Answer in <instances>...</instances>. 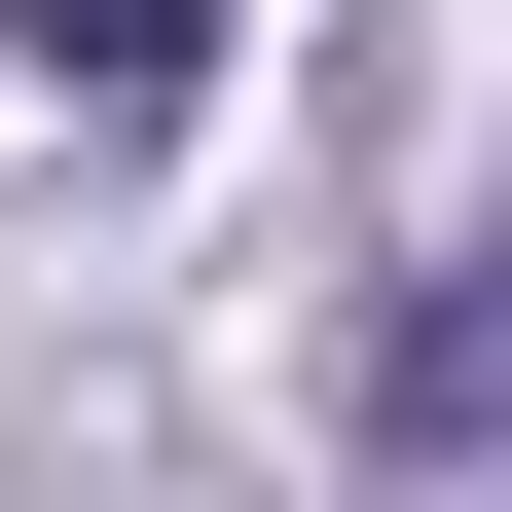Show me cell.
<instances>
[{
  "label": "cell",
  "instance_id": "6da1fadb",
  "mask_svg": "<svg viewBox=\"0 0 512 512\" xmlns=\"http://www.w3.org/2000/svg\"><path fill=\"white\" fill-rule=\"evenodd\" d=\"M366 439L403 476H512V183H476V256H439L403 330H366Z\"/></svg>",
  "mask_w": 512,
  "mask_h": 512
},
{
  "label": "cell",
  "instance_id": "7a4b0ae2",
  "mask_svg": "<svg viewBox=\"0 0 512 512\" xmlns=\"http://www.w3.org/2000/svg\"><path fill=\"white\" fill-rule=\"evenodd\" d=\"M0 37H74V74H183V37H220V0H0Z\"/></svg>",
  "mask_w": 512,
  "mask_h": 512
}]
</instances>
